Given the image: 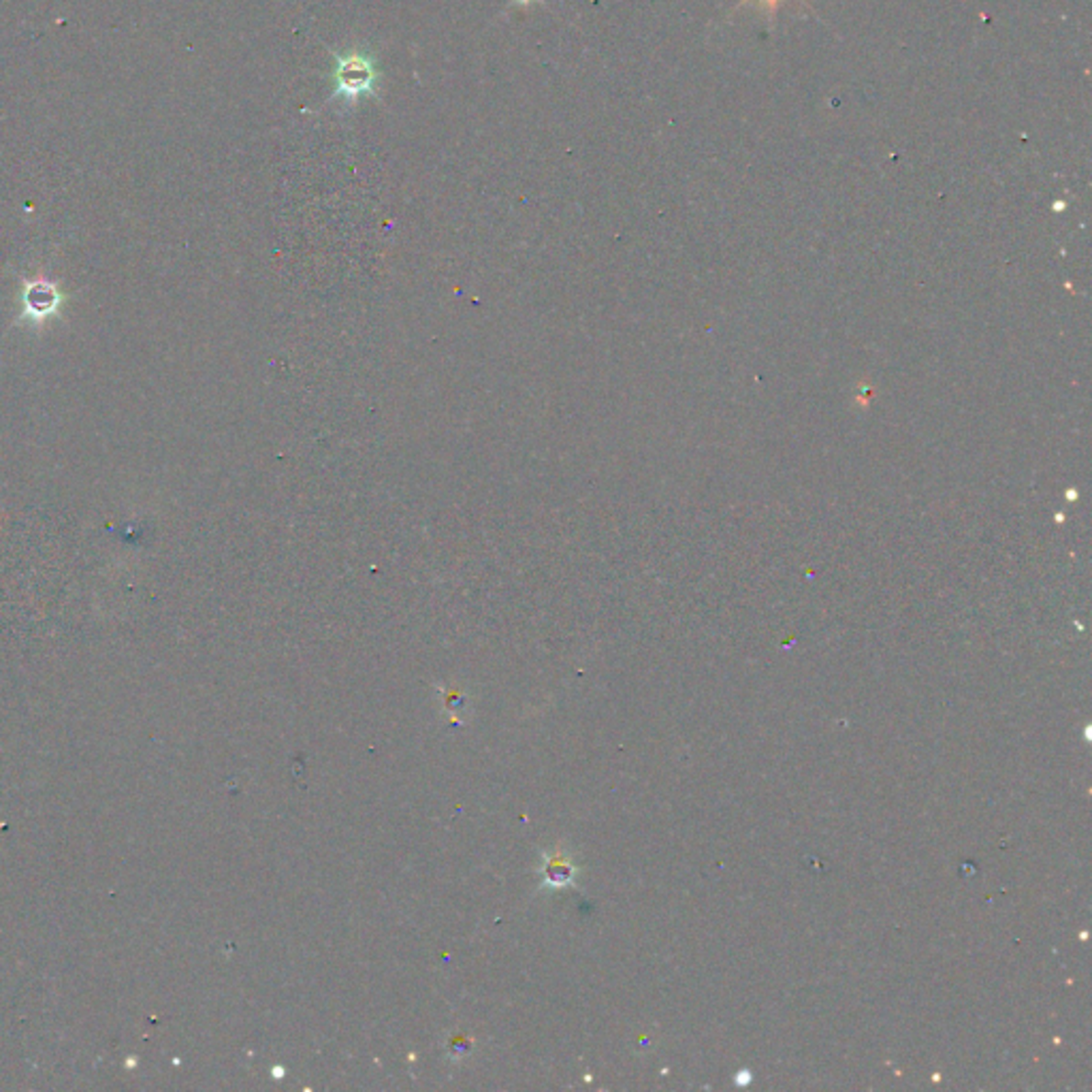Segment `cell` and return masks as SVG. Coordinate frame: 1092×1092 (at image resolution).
I'll use <instances>...</instances> for the list:
<instances>
[{"label": "cell", "instance_id": "cell-3", "mask_svg": "<svg viewBox=\"0 0 1092 1092\" xmlns=\"http://www.w3.org/2000/svg\"><path fill=\"white\" fill-rule=\"evenodd\" d=\"M517 5H531V3H538V0H515Z\"/></svg>", "mask_w": 1092, "mask_h": 1092}, {"label": "cell", "instance_id": "cell-2", "mask_svg": "<svg viewBox=\"0 0 1092 1092\" xmlns=\"http://www.w3.org/2000/svg\"><path fill=\"white\" fill-rule=\"evenodd\" d=\"M749 3H758V5L762 6V9H764V11L768 13V16L773 17L774 13H777V9H779L781 0H741L739 6H742V5H749ZM798 3L805 5V0H798Z\"/></svg>", "mask_w": 1092, "mask_h": 1092}, {"label": "cell", "instance_id": "cell-1", "mask_svg": "<svg viewBox=\"0 0 1092 1092\" xmlns=\"http://www.w3.org/2000/svg\"><path fill=\"white\" fill-rule=\"evenodd\" d=\"M338 67L333 73L335 96H344L346 101H357L361 95H372L373 85L378 82V69L370 56L352 54L335 56Z\"/></svg>", "mask_w": 1092, "mask_h": 1092}]
</instances>
